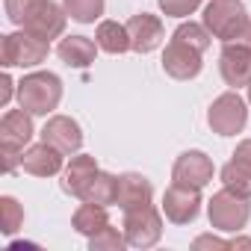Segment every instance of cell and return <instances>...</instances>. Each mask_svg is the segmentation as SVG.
I'll return each mask as SVG.
<instances>
[{"mask_svg": "<svg viewBox=\"0 0 251 251\" xmlns=\"http://www.w3.org/2000/svg\"><path fill=\"white\" fill-rule=\"evenodd\" d=\"M6 15L30 36L45 42L59 36L65 27V15L59 12L53 0H6Z\"/></svg>", "mask_w": 251, "mask_h": 251, "instance_id": "1", "label": "cell"}, {"mask_svg": "<svg viewBox=\"0 0 251 251\" xmlns=\"http://www.w3.org/2000/svg\"><path fill=\"white\" fill-rule=\"evenodd\" d=\"M204 24L225 45L239 42L251 48V18L245 15L239 0H213L204 9Z\"/></svg>", "mask_w": 251, "mask_h": 251, "instance_id": "2", "label": "cell"}, {"mask_svg": "<svg viewBox=\"0 0 251 251\" xmlns=\"http://www.w3.org/2000/svg\"><path fill=\"white\" fill-rule=\"evenodd\" d=\"M59 98H62V83L50 71H39V74H30L21 80L18 100L33 115H48L50 109H56Z\"/></svg>", "mask_w": 251, "mask_h": 251, "instance_id": "3", "label": "cell"}, {"mask_svg": "<svg viewBox=\"0 0 251 251\" xmlns=\"http://www.w3.org/2000/svg\"><path fill=\"white\" fill-rule=\"evenodd\" d=\"M33 139V121H30V112L21 106V109H9L0 121V142H3V154H6V172L15 166V157L18 151Z\"/></svg>", "mask_w": 251, "mask_h": 251, "instance_id": "4", "label": "cell"}, {"mask_svg": "<svg viewBox=\"0 0 251 251\" xmlns=\"http://www.w3.org/2000/svg\"><path fill=\"white\" fill-rule=\"evenodd\" d=\"M245 118H248V109H245V100L236 95V92H227L222 95L213 106H210V127L219 133V136H233L245 127Z\"/></svg>", "mask_w": 251, "mask_h": 251, "instance_id": "5", "label": "cell"}, {"mask_svg": "<svg viewBox=\"0 0 251 251\" xmlns=\"http://www.w3.org/2000/svg\"><path fill=\"white\" fill-rule=\"evenodd\" d=\"M160 227H163V222H160V216H157V210L151 204L124 213V236H127V242L136 245V248L154 245L160 239Z\"/></svg>", "mask_w": 251, "mask_h": 251, "instance_id": "6", "label": "cell"}, {"mask_svg": "<svg viewBox=\"0 0 251 251\" xmlns=\"http://www.w3.org/2000/svg\"><path fill=\"white\" fill-rule=\"evenodd\" d=\"M210 222L219 230H239L248 222V204H245V198L236 195V192H230V189L213 195V201H210Z\"/></svg>", "mask_w": 251, "mask_h": 251, "instance_id": "7", "label": "cell"}, {"mask_svg": "<svg viewBox=\"0 0 251 251\" xmlns=\"http://www.w3.org/2000/svg\"><path fill=\"white\" fill-rule=\"evenodd\" d=\"M48 56V42L24 33H12L3 39V65H39Z\"/></svg>", "mask_w": 251, "mask_h": 251, "instance_id": "8", "label": "cell"}, {"mask_svg": "<svg viewBox=\"0 0 251 251\" xmlns=\"http://www.w3.org/2000/svg\"><path fill=\"white\" fill-rule=\"evenodd\" d=\"M163 68H166L172 77H177V80H189V77H195V74L201 71V50L175 36L172 45H169L166 53H163Z\"/></svg>", "mask_w": 251, "mask_h": 251, "instance_id": "9", "label": "cell"}, {"mask_svg": "<svg viewBox=\"0 0 251 251\" xmlns=\"http://www.w3.org/2000/svg\"><path fill=\"white\" fill-rule=\"evenodd\" d=\"M222 77L227 86L239 89V86H251V48L230 42L222 50Z\"/></svg>", "mask_w": 251, "mask_h": 251, "instance_id": "10", "label": "cell"}, {"mask_svg": "<svg viewBox=\"0 0 251 251\" xmlns=\"http://www.w3.org/2000/svg\"><path fill=\"white\" fill-rule=\"evenodd\" d=\"M210 177H213V163L201 151H186L177 157V163H175V183L177 186L201 189Z\"/></svg>", "mask_w": 251, "mask_h": 251, "instance_id": "11", "label": "cell"}, {"mask_svg": "<svg viewBox=\"0 0 251 251\" xmlns=\"http://www.w3.org/2000/svg\"><path fill=\"white\" fill-rule=\"evenodd\" d=\"M42 139L48 145H53L56 151L62 154H74L80 145H83V133L77 127V121L65 118V115H53L48 124H45V130H42Z\"/></svg>", "mask_w": 251, "mask_h": 251, "instance_id": "12", "label": "cell"}, {"mask_svg": "<svg viewBox=\"0 0 251 251\" xmlns=\"http://www.w3.org/2000/svg\"><path fill=\"white\" fill-rule=\"evenodd\" d=\"M198 204H201L198 189H192V186H177V183H175V186L166 192V198H163L166 216H169L172 222H177V225L192 222V219L198 216Z\"/></svg>", "mask_w": 251, "mask_h": 251, "instance_id": "13", "label": "cell"}, {"mask_svg": "<svg viewBox=\"0 0 251 251\" xmlns=\"http://www.w3.org/2000/svg\"><path fill=\"white\" fill-rule=\"evenodd\" d=\"M127 33H130V48L139 53H148V50L160 48V42H163V24H160V18L148 15V12L133 15L127 21Z\"/></svg>", "mask_w": 251, "mask_h": 251, "instance_id": "14", "label": "cell"}, {"mask_svg": "<svg viewBox=\"0 0 251 251\" xmlns=\"http://www.w3.org/2000/svg\"><path fill=\"white\" fill-rule=\"evenodd\" d=\"M21 169L30 172V175H39V177L56 175L62 169V151H56L53 145L42 142V145L30 148L27 154H21Z\"/></svg>", "mask_w": 251, "mask_h": 251, "instance_id": "15", "label": "cell"}, {"mask_svg": "<svg viewBox=\"0 0 251 251\" xmlns=\"http://www.w3.org/2000/svg\"><path fill=\"white\" fill-rule=\"evenodd\" d=\"M115 204L124 213L151 204V183L142 175H121L118 177V198H115Z\"/></svg>", "mask_w": 251, "mask_h": 251, "instance_id": "16", "label": "cell"}, {"mask_svg": "<svg viewBox=\"0 0 251 251\" xmlns=\"http://www.w3.org/2000/svg\"><path fill=\"white\" fill-rule=\"evenodd\" d=\"M95 175H98V163H95V157L80 154V157L71 160V166H68V172H65V180H62V189L71 192V195H80V198H83V192H86V186L92 183Z\"/></svg>", "mask_w": 251, "mask_h": 251, "instance_id": "17", "label": "cell"}, {"mask_svg": "<svg viewBox=\"0 0 251 251\" xmlns=\"http://www.w3.org/2000/svg\"><path fill=\"white\" fill-rule=\"evenodd\" d=\"M95 45H98V42H92V39H86V36H71V39H62V42H59L56 53H59L68 65L86 68V65L95 62Z\"/></svg>", "mask_w": 251, "mask_h": 251, "instance_id": "18", "label": "cell"}, {"mask_svg": "<svg viewBox=\"0 0 251 251\" xmlns=\"http://www.w3.org/2000/svg\"><path fill=\"white\" fill-rule=\"evenodd\" d=\"M95 42L100 50L106 53H124L130 48V33H127V24H118V21H103L95 33Z\"/></svg>", "mask_w": 251, "mask_h": 251, "instance_id": "19", "label": "cell"}, {"mask_svg": "<svg viewBox=\"0 0 251 251\" xmlns=\"http://www.w3.org/2000/svg\"><path fill=\"white\" fill-rule=\"evenodd\" d=\"M83 198L86 201H95V204H115V198H118V177L98 172L92 177V183L86 186Z\"/></svg>", "mask_w": 251, "mask_h": 251, "instance_id": "20", "label": "cell"}, {"mask_svg": "<svg viewBox=\"0 0 251 251\" xmlns=\"http://www.w3.org/2000/svg\"><path fill=\"white\" fill-rule=\"evenodd\" d=\"M103 225H109L106 222V210H103V204H95V201H86L77 213H74V227L80 230V233H89V236H95Z\"/></svg>", "mask_w": 251, "mask_h": 251, "instance_id": "21", "label": "cell"}, {"mask_svg": "<svg viewBox=\"0 0 251 251\" xmlns=\"http://www.w3.org/2000/svg\"><path fill=\"white\" fill-rule=\"evenodd\" d=\"M65 9H68V15L74 21L89 24L103 12V0H65Z\"/></svg>", "mask_w": 251, "mask_h": 251, "instance_id": "22", "label": "cell"}, {"mask_svg": "<svg viewBox=\"0 0 251 251\" xmlns=\"http://www.w3.org/2000/svg\"><path fill=\"white\" fill-rule=\"evenodd\" d=\"M175 36H177V39H183L186 45H192V48H198L201 53H204V50L210 48V33H207L204 27H198V24H192V21H189V24H180V27L175 30Z\"/></svg>", "mask_w": 251, "mask_h": 251, "instance_id": "23", "label": "cell"}, {"mask_svg": "<svg viewBox=\"0 0 251 251\" xmlns=\"http://www.w3.org/2000/svg\"><path fill=\"white\" fill-rule=\"evenodd\" d=\"M0 213H3V222H0V225H3V227H0L3 233H15V230L21 227V222H24V210L18 207L15 198H3V201H0Z\"/></svg>", "mask_w": 251, "mask_h": 251, "instance_id": "24", "label": "cell"}, {"mask_svg": "<svg viewBox=\"0 0 251 251\" xmlns=\"http://www.w3.org/2000/svg\"><path fill=\"white\" fill-rule=\"evenodd\" d=\"M92 248H121V236H118V230L109 227V225H103V227L92 236Z\"/></svg>", "mask_w": 251, "mask_h": 251, "instance_id": "25", "label": "cell"}, {"mask_svg": "<svg viewBox=\"0 0 251 251\" xmlns=\"http://www.w3.org/2000/svg\"><path fill=\"white\" fill-rule=\"evenodd\" d=\"M201 0H160V6L166 9V15H189Z\"/></svg>", "mask_w": 251, "mask_h": 251, "instance_id": "26", "label": "cell"}, {"mask_svg": "<svg viewBox=\"0 0 251 251\" xmlns=\"http://www.w3.org/2000/svg\"><path fill=\"white\" fill-rule=\"evenodd\" d=\"M245 177H251V139L248 142H242L239 148H236V154H233V160H230Z\"/></svg>", "mask_w": 251, "mask_h": 251, "instance_id": "27", "label": "cell"}, {"mask_svg": "<svg viewBox=\"0 0 251 251\" xmlns=\"http://www.w3.org/2000/svg\"><path fill=\"white\" fill-rule=\"evenodd\" d=\"M9 86H12V80H9V77L3 74V98H0L3 103H6V100H9V95H12V89H9Z\"/></svg>", "mask_w": 251, "mask_h": 251, "instance_id": "28", "label": "cell"}, {"mask_svg": "<svg viewBox=\"0 0 251 251\" xmlns=\"http://www.w3.org/2000/svg\"><path fill=\"white\" fill-rule=\"evenodd\" d=\"M248 95H251V86H248Z\"/></svg>", "mask_w": 251, "mask_h": 251, "instance_id": "29", "label": "cell"}]
</instances>
